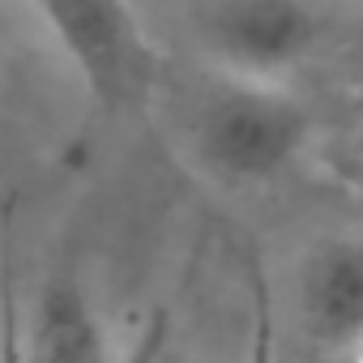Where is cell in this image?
<instances>
[{"label":"cell","instance_id":"obj_2","mask_svg":"<svg viewBox=\"0 0 363 363\" xmlns=\"http://www.w3.org/2000/svg\"><path fill=\"white\" fill-rule=\"evenodd\" d=\"M197 65L286 82L329 39V18L316 0H193L189 9Z\"/></svg>","mask_w":363,"mask_h":363},{"label":"cell","instance_id":"obj_7","mask_svg":"<svg viewBox=\"0 0 363 363\" xmlns=\"http://www.w3.org/2000/svg\"><path fill=\"white\" fill-rule=\"evenodd\" d=\"M141 363H197V359H193L189 350L171 346V342H158V346H154V350H150V354H145Z\"/></svg>","mask_w":363,"mask_h":363},{"label":"cell","instance_id":"obj_6","mask_svg":"<svg viewBox=\"0 0 363 363\" xmlns=\"http://www.w3.org/2000/svg\"><path fill=\"white\" fill-rule=\"evenodd\" d=\"M26 22H39V18H35V9L26 5V0H0V65L9 60L13 43L22 39L18 30H22Z\"/></svg>","mask_w":363,"mask_h":363},{"label":"cell","instance_id":"obj_9","mask_svg":"<svg viewBox=\"0 0 363 363\" xmlns=\"http://www.w3.org/2000/svg\"><path fill=\"white\" fill-rule=\"evenodd\" d=\"M359 363H363V346H359Z\"/></svg>","mask_w":363,"mask_h":363},{"label":"cell","instance_id":"obj_3","mask_svg":"<svg viewBox=\"0 0 363 363\" xmlns=\"http://www.w3.org/2000/svg\"><path fill=\"white\" fill-rule=\"evenodd\" d=\"M26 5L99 103L124 107L154 90V52L128 0H26Z\"/></svg>","mask_w":363,"mask_h":363},{"label":"cell","instance_id":"obj_1","mask_svg":"<svg viewBox=\"0 0 363 363\" xmlns=\"http://www.w3.org/2000/svg\"><path fill=\"white\" fill-rule=\"evenodd\" d=\"M171 103L189 162L218 189L274 184L312 137V111L286 82L197 65Z\"/></svg>","mask_w":363,"mask_h":363},{"label":"cell","instance_id":"obj_5","mask_svg":"<svg viewBox=\"0 0 363 363\" xmlns=\"http://www.w3.org/2000/svg\"><path fill=\"white\" fill-rule=\"evenodd\" d=\"M22 363H120L107 312L82 269L56 265L39 282L26 308Z\"/></svg>","mask_w":363,"mask_h":363},{"label":"cell","instance_id":"obj_4","mask_svg":"<svg viewBox=\"0 0 363 363\" xmlns=\"http://www.w3.org/2000/svg\"><path fill=\"white\" fill-rule=\"evenodd\" d=\"M291 308L312 346H363V231H325L299 252L291 274Z\"/></svg>","mask_w":363,"mask_h":363},{"label":"cell","instance_id":"obj_8","mask_svg":"<svg viewBox=\"0 0 363 363\" xmlns=\"http://www.w3.org/2000/svg\"><path fill=\"white\" fill-rule=\"evenodd\" d=\"M265 342H269V333L261 329V337H257V350H252V359H248V363H269V346H265Z\"/></svg>","mask_w":363,"mask_h":363}]
</instances>
